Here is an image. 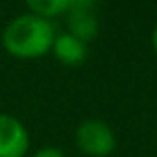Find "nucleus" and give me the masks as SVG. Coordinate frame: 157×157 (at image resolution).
<instances>
[{
	"label": "nucleus",
	"instance_id": "423d86ee",
	"mask_svg": "<svg viewBox=\"0 0 157 157\" xmlns=\"http://www.w3.org/2000/svg\"><path fill=\"white\" fill-rule=\"evenodd\" d=\"M24 2L30 8L32 14L40 16V18H46V20L64 14L72 6V0H24Z\"/></svg>",
	"mask_w": 157,
	"mask_h": 157
},
{
	"label": "nucleus",
	"instance_id": "39448f33",
	"mask_svg": "<svg viewBox=\"0 0 157 157\" xmlns=\"http://www.w3.org/2000/svg\"><path fill=\"white\" fill-rule=\"evenodd\" d=\"M70 18H68V26H70V34L80 38L82 42L88 44L92 38H96L98 34V20L92 14L90 8H70Z\"/></svg>",
	"mask_w": 157,
	"mask_h": 157
},
{
	"label": "nucleus",
	"instance_id": "f257e3e1",
	"mask_svg": "<svg viewBox=\"0 0 157 157\" xmlns=\"http://www.w3.org/2000/svg\"><path fill=\"white\" fill-rule=\"evenodd\" d=\"M54 38L56 32L50 20L40 18L32 12L16 16L2 32V44L6 52L22 60H32L48 54L52 50Z\"/></svg>",
	"mask_w": 157,
	"mask_h": 157
},
{
	"label": "nucleus",
	"instance_id": "0eeeda50",
	"mask_svg": "<svg viewBox=\"0 0 157 157\" xmlns=\"http://www.w3.org/2000/svg\"><path fill=\"white\" fill-rule=\"evenodd\" d=\"M34 157H66L58 147H42L34 153Z\"/></svg>",
	"mask_w": 157,
	"mask_h": 157
},
{
	"label": "nucleus",
	"instance_id": "f03ea898",
	"mask_svg": "<svg viewBox=\"0 0 157 157\" xmlns=\"http://www.w3.org/2000/svg\"><path fill=\"white\" fill-rule=\"evenodd\" d=\"M76 143L84 153L105 157L115 149V135L107 123L100 119H86L76 129Z\"/></svg>",
	"mask_w": 157,
	"mask_h": 157
},
{
	"label": "nucleus",
	"instance_id": "7ed1b4c3",
	"mask_svg": "<svg viewBox=\"0 0 157 157\" xmlns=\"http://www.w3.org/2000/svg\"><path fill=\"white\" fill-rule=\"evenodd\" d=\"M30 147V135L22 121L0 113V157H24Z\"/></svg>",
	"mask_w": 157,
	"mask_h": 157
},
{
	"label": "nucleus",
	"instance_id": "20e7f679",
	"mask_svg": "<svg viewBox=\"0 0 157 157\" xmlns=\"http://www.w3.org/2000/svg\"><path fill=\"white\" fill-rule=\"evenodd\" d=\"M52 52L56 60L62 62L64 66H78L88 56V46H86V42L72 36L70 32H64V34H58L54 38Z\"/></svg>",
	"mask_w": 157,
	"mask_h": 157
},
{
	"label": "nucleus",
	"instance_id": "6e6552de",
	"mask_svg": "<svg viewBox=\"0 0 157 157\" xmlns=\"http://www.w3.org/2000/svg\"><path fill=\"white\" fill-rule=\"evenodd\" d=\"M153 48H155V52H157V26H155V30H153Z\"/></svg>",
	"mask_w": 157,
	"mask_h": 157
}]
</instances>
